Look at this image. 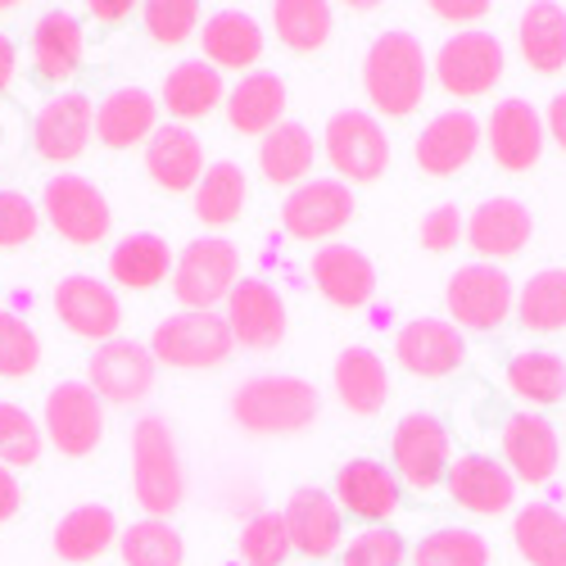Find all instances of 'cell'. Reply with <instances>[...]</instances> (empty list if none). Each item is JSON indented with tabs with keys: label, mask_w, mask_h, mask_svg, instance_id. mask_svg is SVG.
<instances>
[{
	"label": "cell",
	"mask_w": 566,
	"mask_h": 566,
	"mask_svg": "<svg viewBox=\"0 0 566 566\" xmlns=\"http://www.w3.org/2000/svg\"><path fill=\"white\" fill-rule=\"evenodd\" d=\"M14 69H19V51H14V41L0 32V91L14 82Z\"/></svg>",
	"instance_id": "cell-55"
},
{
	"label": "cell",
	"mask_w": 566,
	"mask_h": 566,
	"mask_svg": "<svg viewBox=\"0 0 566 566\" xmlns=\"http://www.w3.org/2000/svg\"><path fill=\"white\" fill-rule=\"evenodd\" d=\"M109 272L118 286L127 291H150L172 272V250L164 235H150V231H136V235H123L109 254Z\"/></svg>",
	"instance_id": "cell-35"
},
{
	"label": "cell",
	"mask_w": 566,
	"mask_h": 566,
	"mask_svg": "<svg viewBox=\"0 0 566 566\" xmlns=\"http://www.w3.org/2000/svg\"><path fill=\"white\" fill-rule=\"evenodd\" d=\"M36 363H41L36 332L19 313L0 308V376H6V381H23V376L36 371Z\"/></svg>",
	"instance_id": "cell-45"
},
{
	"label": "cell",
	"mask_w": 566,
	"mask_h": 566,
	"mask_svg": "<svg viewBox=\"0 0 566 566\" xmlns=\"http://www.w3.org/2000/svg\"><path fill=\"white\" fill-rule=\"evenodd\" d=\"M516 45H522L526 69L553 77L566 69V10L553 6V0H539V6H526L522 19H516Z\"/></svg>",
	"instance_id": "cell-30"
},
{
	"label": "cell",
	"mask_w": 566,
	"mask_h": 566,
	"mask_svg": "<svg viewBox=\"0 0 566 566\" xmlns=\"http://www.w3.org/2000/svg\"><path fill=\"white\" fill-rule=\"evenodd\" d=\"M317 412H322V395L304 376L259 371L235 386V395H231L235 427L250 436H300L317 421Z\"/></svg>",
	"instance_id": "cell-1"
},
{
	"label": "cell",
	"mask_w": 566,
	"mask_h": 566,
	"mask_svg": "<svg viewBox=\"0 0 566 566\" xmlns=\"http://www.w3.org/2000/svg\"><path fill=\"white\" fill-rule=\"evenodd\" d=\"M544 132H553V140L566 150V91H557V96L548 101V114H544Z\"/></svg>",
	"instance_id": "cell-53"
},
{
	"label": "cell",
	"mask_w": 566,
	"mask_h": 566,
	"mask_svg": "<svg viewBox=\"0 0 566 566\" xmlns=\"http://www.w3.org/2000/svg\"><path fill=\"white\" fill-rule=\"evenodd\" d=\"M227 101V86H222V73L205 60H186L177 64L168 77H164V109L181 123H196V118H209L218 105Z\"/></svg>",
	"instance_id": "cell-31"
},
{
	"label": "cell",
	"mask_w": 566,
	"mask_h": 566,
	"mask_svg": "<svg viewBox=\"0 0 566 566\" xmlns=\"http://www.w3.org/2000/svg\"><path fill=\"white\" fill-rule=\"evenodd\" d=\"M118 553H123V566H181L186 544L168 522L146 516V522H136L118 535Z\"/></svg>",
	"instance_id": "cell-42"
},
{
	"label": "cell",
	"mask_w": 566,
	"mask_h": 566,
	"mask_svg": "<svg viewBox=\"0 0 566 566\" xmlns=\"http://www.w3.org/2000/svg\"><path fill=\"white\" fill-rule=\"evenodd\" d=\"M462 235L481 259H512V254H522L526 241L535 235V218L522 200L494 196V200H481L476 209H471Z\"/></svg>",
	"instance_id": "cell-19"
},
{
	"label": "cell",
	"mask_w": 566,
	"mask_h": 566,
	"mask_svg": "<svg viewBox=\"0 0 566 566\" xmlns=\"http://www.w3.org/2000/svg\"><path fill=\"white\" fill-rule=\"evenodd\" d=\"M281 522H286V535H291V548L322 562L332 557L345 539V512L340 503L326 494V490H313V485H300L291 499H286V512H281Z\"/></svg>",
	"instance_id": "cell-16"
},
{
	"label": "cell",
	"mask_w": 566,
	"mask_h": 566,
	"mask_svg": "<svg viewBox=\"0 0 566 566\" xmlns=\"http://www.w3.org/2000/svg\"><path fill=\"white\" fill-rule=\"evenodd\" d=\"M431 82V60L412 32H381L363 60V91L376 114L408 118Z\"/></svg>",
	"instance_id": "cell-2"
},
{
	"label": "cell",
	"mask_w": 566,
	"mask_h": 566,
	"mask_svg": "<svg viewBox=\"0 0 566 566\" xmlns=\"http://www.w3.org/2000/svg\"><path fill=\"white\" fill-rule=\"evenodd\" d=\"M313 281L336 308H363L376 295V268L354 245H322L313 254Z\"/></svg>",
	"instance_id": "cell-26"
},
{
	"label": "cell",
	"mask_w": 566,
	"mask_h": 566,
	"mask_svg": "<svg viewBox=\"0 0 566 566\" xmlns=\"http://www.w3.org/2000/svg\"><path fill=\"white\" fill-rule=\"evenodd\" d=\"M263 55V28L245 10H218L205 23V64L213 69H254Z\"/></svg>",
	"instance_id": "cell-32"
},
{
	"label": "cell",
	"mask_w": 566,
	"mask_h": 566,
	"mask_svg": "<svg viewBox=\"0 0 566 566\" xmlns=\"http://www.w3.org/2000/svg\"><path fill=\"white\" fill-rule=\"evenodd\" d=\"M395 358L412 371L427 376V381H440V376H453L467 363V340L453 322L440 317H412L399 326L395 336Z\"/></svg>",
	"instance_id": "cell-15"
},
{
	"label": "cell",
	"mask_w": 566,
	"mask_h": 566,
	"mask_svg": "<svg viewBox=\"0 0 566 566\" xmlns=\"http://www.w3.org/2000/svg\"><path fill=\"white\" fill-rule=\"evenodd\" d=\"M349 218H354V191L336 177L300 181L286 196V205H281V227H286L291 241H304V245L345 231Z\"/></svg>",
	"instance_id": "cell-12"
},
{
	"label": "cell",
	"mask_w": 566,
	"mask_h": 566,
	"mask_svg": "<svg viewBox=\"0 0 566 566\" xmlns=\"http://www.w3.org/2000/svg\"><path fill=\"white\" fill-rule=\"evenodd\" d=\"M512 539L531 566H566V516L548 503H531L516 512Z\"/></svg>",
	"instance_id": "cell-36"
},
{
	"label": "cell",
	"mask_w": 566,
	"mask_h": 566,
	"mask_svg": "<svg viewBox=\"0 0 566 566\" xmlns=\"http://www.w3.org/2000/svg\"><path fill=\"white\" fill-rule=\"evenodd\" d=\"M313 132L304 123H276L263 140H259V172L272 181V186H300L304 172L313 168Z\"/></svg>",
	"instance_id": "cell-34"
},
{
	"label": "cell",
	"mask_w": 566,
	"mask_h": 566,
	"mask_svg": "<svg viewBox=\"0 0 566 566\" xmlns=\"http://www.w3.org/2000/svg\"><path fill=\"white\" fill-rule=\"evenodd\" d=\"M155 132H159V105L150 91H140V86L109 91L96 109V136L109 150H132L140 140H150Z\"/></svg>",
	"instance_id": "cell-27"
},
{
	"label": "cell",
	"mask_w": 566,
	"mask_h": 566,
	"mask_svg": "<svg viewBox=\"0 0 566 566\" xmlns=\"http://www.w3.org/2000/svg\"><path fill=\"white\" fill-rule=\"evenodd\" d=\"M326 164L336 168V181H376L390 168V136L367 109H340L326 123L322 136Z\"/></svg>",
	"instance_id": "cell-6"
},
{
	"label": "cell",
	"mask_w": 566,
	"mask_h": 566,
	"mask_svg": "<svg viewBox=\"0 0 566 566\" xmlns=\"http://www.w3.org/2000/svg\"><path fill=\"white\" fill-rule=\"evenodd\" d=\"M91 132H96V105H91L82 91H60L55 101H45L36 123H32V140L36 150L51 164H69L86 150Z\"/></svg>",
	"instance_id": "cell-21"
},
{
	"label": "cell",
	"mask_w": 566,
	"mask_h": 566,
	"mask_svg": "<svg viewBox=\"0 0 566 566\" xmlns=\"http://www.w3.org/2000/svg\"><path fill=\"white\" fill-rule=\"evenodd\" d=\"M444 308L453 313V326H467V332H494V326H503L507 313L516 308L512 276L499 263H467L449 276Z\"/></svg>",
	"instance_id": "cell-7"
},
{
	"label": "cell",
	"mask_w": 566,
	"mask_h": 566,
	"mask_svg": "<svg viewBox=\"0 0 566 566\" xmlns=\"http://www.w3.org/2000/svg\"><path fill=\"white\" fill-rule=\"evenodd\" d=\"M235 349L231 326L222 313H172L155 326L150 336V354L164 367H181V371H205L227 363Z\"/></svg>",
	"instance_id": "cell-5"
},
{
	"label": "cell",
	"mask_w": 566,
	"mask_h": 566,
	"mask_svg": "<svg viewBox=\"0 0 566 566\" xmlns=\"http://www.w3.org/2000/svg\"><path fill=\"white\" fill-rule=\"evenodd\" d=\"M132 490L155 522H168L186 499V467L177 453V436L155 412L132 427Z\"/></svg>",
	"instance_id": "cell-3"
},
{
	"label": "cell",
	"mask_w": 566,
	"mask_h": 566,
	"mask_svg": "<svg viewBox=\"0 0 566 566\" xmlns=\"http://www.w3.org/2000/svg\"><path fill=\"white\" fill-rule=\"evenodd\" d=\"M241 562L245 566H286V557L295 553L291 548V535H286V522H281V512H259L245 522L241 531Z\"/></svg>",
	"instance_id": "cell-44"
},
{
	"label": "cell",
	"mask_w": 566,
	"mask_h": 566,
	"mask_svg": "<svg viewBox=\"0 0 566 566\" xmlns=\"http://www.w3.org/2000/svg\"><path fill=\"white\" fill-rule=\"evenodd\" d=\"M481 136H485V127H481L476 114L449 109V114H436L431 127H421L412 155H417L421 172H431V177H458L471 159H476Z\"/></svg>",
	"instance_id": "cell-17"
},
{
	"label": "cell",
	"mask_w": 566,
	"mask_h": 566,
	"mask_svg": "<svg viewBox=\"0 0 566 566\" xmlns=\"http://www.w3.org/2000/svg\"><path fill=\"white\" fill-rule=\"evenodd\" d=\"M340 512L358 516V522H390L399 512V476L386 467V462H371V458H354L336 471V494Z\"/></svg>",
	"instance_id": "cell-22"
},
{
	"label": "cell",
	"mask_w": 566,
	"mask_h": 566,
	"mask_svg": "<svg viewBox=\"0 0 566 566\" xmlns=\"http://www.w3.org/2000/svg\"><path fill=\"white\" fill-rule=\"evenodd\" d=\"M485 136H490V155L499 168L507 172H531L544 155V118L531 101H499L490 123H485Z\"/></svg>",
	"instance_id": "cell-18"
},
{
	"label": "cell",
	"mask_w": 566,
	"mask_h": 566,
	"mask_svg": "<svg viewBox=\"0 0 566 566\" xmlns=\"http://www.w3.org/2000/svg\"><path fill=\"white\" fill-rule=\"evenodd\" d=\"M41 458V427L19 408L0 403V467H32Z\"/></svg>",
	"instance_id": "cell-46"
},
{
	"label": "cell",
	"mask_w": 566,
	"mask_h": 566,
	"mask_svg": "<svg viewBox=\"0 0 566 566\" xmlns=\"http://www.w3.org/2000/svg\"><path fill=\"white\" fill-rule=\"evenodd\" d=\"M227 326H231L235 345L268 354V349H276L281 340H286V300H281L268 281L241 276L235 291L227 295Z\"/></svg>",
	"instance_id": "cell-14"
},
{
	"label": "cell",
	"mask_w": 566,
	"mask_h": 566,
	"mask_svg": "<svg viewBox=\"0 0 566 566\" xmlns=\"http://www.w3.org/2000/svg\"><path fill=\"white\" fill-rule=\"evenodd\" d=\"M132 14L127 0H91V19H101V23H123Z\"/></svg>",
	"instance_id": "cell-54"
},
{
	"label": "cell",
	"mask_w": 566,
	"mask_h": 566,
	"mask_svg": "<svg viewBox=\"0 0 566 566\" xmlns=\"http://www.w3.org/2000/svg\"><path fill=\"white\" fill-rule=\"evenodd\" d=\"M390 458H395V476L399 485L408 490H436L444 485L449 476V431H444V421L431 417V412H408L395 436H390Z\"/></svg>",
	"instance_id": "cell-8"
},
{
	"label": "cell",
	"mask_w": 566,
	"mask_h": 566,
	"mask_svg": "<svg viewBox=\"0 0 566 566\" xmlns=\"http://www.w3.org/2000/svg\"><path fill=\"white\" fill-rule=\"evenodd\" d=\"M408 548H403V535L390 531V526H367L363 535H354L345 544V557L340 566H403Z\"/></svg>",
	"instance_id": "cell-48"
},
{
	"label": "cell",
	"mask_w": 566,
	"mask_h": 566,
	"mask_svg": "<svg viewBox=\"0 0 566 566\" xmlns=\"http://www.w3.org/2000/svg\"><path fill=\"white\" fill-rule=\"evenodd\" d=\"M250 205V181L241 172V164H213L205 168L200 186H196V218L205 227H231Z\"/></svg>",
	"instance_id": "cell-37"
},
{
	"label": "cell",
	"mask_w": 566,
	"mask_h": 566,
	"mask_svg": "<svg viewBox=\"0 0 566 566\" xmlns=\"http://www.w3.org/2000/svg\"><path fill=\"white\" fill-rule=\"evenodd\" d=\"M507 386L526 403H562L566 399V358H557L548 349L516 354L507 363Z\"/></svg>",
	"instance_id": "cell-41"
},
{
	"label": "cell",
	"mask_w": 566,
	"mask_h": 566,
	"mask_svg": "<svg viewBox=\"0 0 566 566\" xmlns=\"http://www.w3.org/2000/svg\"><path fill=\"white\" fill-rule=\"evenodd\" d=\"M499 444H503V458H507L512 481H531V485H544L553 471H557V458H562L557 431L548 427L544 417H535V412L507 417Z\"/></svg>",
	"instance_id": "cell-24"
},
{
	"label": "cell",
	"mask_w": 566,
	"mask_h": 566,
	"mask_svg": "<svg viewBox=\"0 0 566 566\" xmlns=\"http://www.w3.org/2000/svg\"><path fill=\"white\" fill-rule=\"evenodd\" d=\"M235 281H241V250L222 235H200L172 259V295L186 313H213Z\"/></svg>",
	"instance_id": "cell-4"
},
{
	"label": "cell",
	"mask_w": 566,
	"mask_h": 566,
	"mask_svg": "<svg viewBox=\"0 0 566 566\" xmlns=\"http://www.w3.org/2000/svg\"><path fill=\"white\" fill-rule=\"evenodd\" d=\"M146 172L155 186L181 196V191H196L200 177H205V146L191 127H159L146 140Z\"/></svg>",
	"instance_id": "cell-25"
},
{
	"label": "cell",
	"mask_w": 566,
	"mask_h": 566,
	"mask_svg": "<svg viewBox=\"0 0 566 566\" xmlns=\"http://www.w3.org/2000/svg\"><path fill=\"white\" fill-rule=\"evenodd\" d=\"M336 399L354 412V417H376L390 399V371L386 363L376 358L371 349L363 345H349L340 358H336Z\"/></svg>",
	"instance_id": "cell-29"
},
{
	"label": "cell",
	"mask_w": 566,
	"mask_h": 566,
	"mask_svg": "<svg viewBox=\"0 0 566 566\" xmlns=\"http://www.w3.org/2000/svg\"><path fill=\"white\" fill-rule=\"evenodd\" d=\"M444 490L458 507L476 512V516H499L512 507L516 499V481L512 471L485 453H462L458 462H449V476H444Z\"/></svg>",
	"instance_id": "cell-23"
},
{
	"label": "cell",
	"mask_w": 566,
	"mask_h": 566,
	"mask_svg": "<svg viewBox=\"0 0 566 566\" xmlns=\"http://www.w3.org/2000/svg\"><path fill=\"white\" fill-rule=\"evenodd\" d=\"M45 436L64 458H86L105 440V403L86 381H60L45 395Z\"/></svg>",
	"instance_id": "cell-11"
},
{
	"label": "cell",
	"mask_w": 566,
	"mask_h": 566,
	"mask_svg": "<svg viewBox=\"0 0 566 566\" xmlns=\"http://www.w3.org/2000/svg\"><path fill=\"white\" fill-rule=\"evenodd\" d=\"M19 507H23V490H19V481H14V471L0 467V522H10Z\"/></svg>",
	"instance_id": "cell-52"
},
{
	"label": "cell",
	"mask_w": 566,
	"mask_h": 566,
	"mask_svg": "<svg viewBox=\"0 0 566 566\" xmlns=\"http://www.w3.org/2000/svg\"><path fill=\"white\" fill-rule=\"evenodd\" d=\"M431 14L444 19V23H471V19H485L490 6H485V0H436Z\"/></svg>",
	"instance_id": "cell-51"
},
{
	"label": "cell",
	"mask_w": 566,
	"mask_h": 566,
	"mask_svg": "<svg viewBox=\"0 0 566 566\" xmlns=\"http://www.w3.org/2000/svg\"><path fill=\"white\" fill-rule=\"evenodd\" d=\"M140 19H146V32L159 45H181L200 28V6L196 0H150V6L140 10Z\"/></svg>",
	"instance_id": "cell-47"
},
{
	"label": "cell",
	"mask_w": 566,
	"mask_h": 566,
	"mask_svg": "<svg viewBox=\"0 0 566 566\" xmlns=\"http://www.w3.org/2000/svg\"><path fill=\"white\" fill-rule=\"evenodd\" d=\"M272 28L281 45H291L300 55H313L332 36V6L322 0H276L272 6Z\"/></svg>",
	"instance_id": "cell-40"
},
{
	"label": "cell",
	"mask_w": 566,
	"mask_h": 566,
	"mask_svg": "<svg viewBox=\"0 0 566 566\" xmlns=\"http://www.w3.org/2000/svg\"><path fill=\"white\" fill-rule=\"evenodd\" d=\"M516 317H522L526 332H562L566 326V268H544L535 272L522 295H516Z\"/></svg>",
	"instance_id": "cell-39"
},
{
	"label": "cell",
	"mask_w": 566,
	"mask_h": 566,
	"mask_svg": "<svg viewBox=\"0 0 566 566\" xmlns=\"http://www.w3.org/2000/svg\"><path fill=\"white\" fill-rule=\"evenodd\" d=\"M41 227V213L28 196L19 191H0V250H19L28 245Z\"/></svg>",
	"instance_id": "cell-49"
},
{
	"label": "cell",
	"mask_w": 566,
	"mask_h": 566,
	"mask_svg": "<svg viewBox=\"0 0 566 566\" xmlns=\"http://www.w3.org/2000/svg\"><path fill=\"white\" fill-rule=\"evenodd\" d=\"M462 227H467V218L458 213V205H440V209H431L427 218H421V227H417V241H421V250L444 254V250H453V245H458Z\"/></svg>",
	"instance_id": "cell-50"
},
{
	"label": "cell",
	"mask_w": 566,
	"mask_h": 566,
	"mask_svg": "<svg viewBox=\"0 0 566 566\" xmlns=\"http://www.w3.org/2000/svg\"><path fill=\"white\" fill-rule=\"evenodd\" d=\"M114 539H118L114 512L109 507H96V503L73 507L64 522L55 526V553H60V562H96Z\"/></svg>",
	"instance_id": "cell-38"
},
{
	"label": "cell",
	"mask_w": 566,
	"mask_h": 566,
	"mask_svg": "<svg viewBox=\"0 0 566 566\" xmlns=\"http://www.w3.org/2000/svg\"><path fill=\"white\" fill-rule=\"evenodd\" d=\"M32 64L45 82H69L82 64V23L69 10L41 14L32 28Z\"/></svg>",
	"instance_id": "cell-33"
},
{
	"label": "cell",
	"mask_w": 566,
	"mask_h": 566,
	"mask_svg": "<svg viewBox=\"0 0 566 566\" xmlns=\"http://www.w3.org/2000/svg\"><path fill=\"white\" fill-rule=\"evenodd\" d=\"M55 313L73 336L101 340V345L118 336V322H123L118 295L96 276H64L55 286Z\"/></svg>",
	"instance_id": "cell-20"
},
{
	"label": "cell",
	"mask_w": 566,
	"mask_h": 566,
	"mask_svg": "<svg viewBox=\"0 0 566 566\" xmlns=\"http://www.w3.org/2000/svg\"><path fill=\"white\" fill-rule=\"evenodd\" d=\"M45 218H51V227L69 245H101L114 222L101 186H91L86 177H73V172L45 181Z\"/></svg>",
	"instance_id": "cell-13"
},
{
	"label": "cell",
	"mask_w": 566,
	"mask_h": 566,
	"mask_svg": "<svg viewBox=\"0 0 566 566\" xmlns=\"http://www.w3.org/2000/svg\"><path fill=\"white\" fill-rule=\"evenodd\" d=\"M286 123V82L276 73H250L241 86L227 91V127L241 136H268Z\"/></svg>",
	"instance_id": "cell-28"
},
{
	"label": "cell",
	"mask_w": 566,
	"mask_h": 566,
	"mask_svg": "<svg viewBox=\"0 0 566 566\" xmlns=\"http://www.w3.org/2000/svg\"><path fill=\"white\" fill-rule=\"evenodd\" d=\"M412 566H490V544L476 531H436L412 548Z\"/></svg>",
	"instance_id": "cell-43"
},
{
	"label": "cell",
	"mask_w": 566,
	"mask_h": 566,
	"mask_svg": "<svg viewBox=\"0 0 566 566\" xmlns=\"http://www.w3.org/2000/svg\"><path fill=\"white\" fill-rule=\"evenodd\" d=\"M155 354L150 345H136V340H105L86 363V386L101 395V403H146L155 390Z\"/></svg>",
	"instance_id": "cell-10"
},
{
	"label": "cell",
	"mask_w": 566,
	"mask_h": 566,
	"mask_svg": "<svg viewBox=\"0 0 566 566\" xmlns=\"http://www.w3.org/2000/svg\"><path fill=\"white\" fill-rule=\"evenodd\" d=\"M503 41L490 32H458L436 51V82L458 101H476L503 77Z\"/></svg>",
	"instance_id": "cell-9"
}]
</instances>
